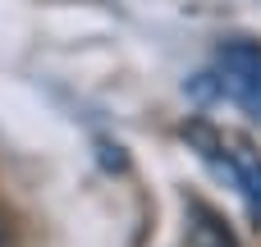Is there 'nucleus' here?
<instances>
[{"instance_id": "nucleus-1", "label": "nucleus", "mask_w": 261, "mask_h": 247, "mask_svg": "<svg viewBox=\"0 0 261 247\" xmlns=\"http://www.w3.org/2000/svg\"><path fill=\"white\" fill-rule=\"evenodd\" d=\"M184 133L193 138L197 156H206V160L239 188V197L248 202V215L261 225V151L248 138L220 133V128H211V124H188Z\"/></svg>"}, {"instance_id": "nucleus-2", "label": "nucleus", "mask_w": 261, "mask_h": 247, "mask_svg": "<svg viewBox=\"0 0 261 247\" xmlns=\"http://www.w3.org/2000/svg\"><path fill=\"white\" fill-rule=\"evenodd\" d=\"M211 87L239 105L243 115L261 119V46L257 41H225L211 60Z\"/></svg>"}, {"instance_id": "nucleus-3", "label": "nucleus", "mask_w": 261, "mask_h": 247, "mask_svg": "<svg viewBox=\"0 0 261 247\" xmlns=\"http://www.w3.org/2000/svg\"><path fill=\"white\" fill-rule=\"evenodd\" d=\"M184 243L188 247H239V238H234V229L206 206V202H188L184 206Z\"/></svg>"}]
</instances>
